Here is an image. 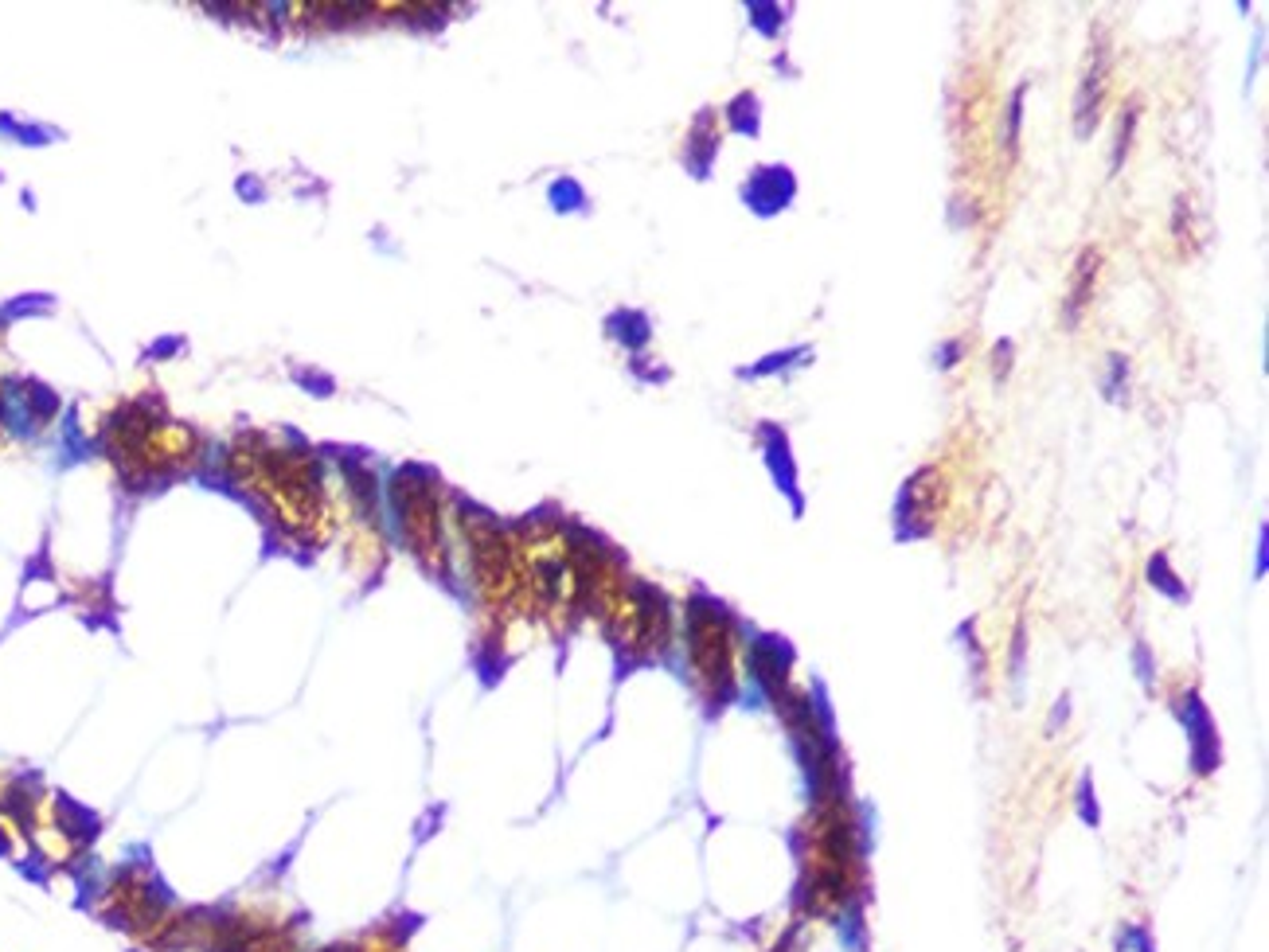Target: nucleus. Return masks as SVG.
Listing matches in <instances>:
<instances>
[{"mask_svg": "<svg viewBox=\"0 0 1269 952\" xmlns=\"http://www.w3.org/2000/svg\"><path fill=\"white\" fill-rule=\"evenodd\" d=\"M203 952H302V929L274 902H247L207 913Z\"/></svg>", "mask_w": 1269, "mask_h": 952, "instance_id": "obj_2", "label": "nucleus"}, {"mask_svg": "<svg viewBox=\"0 0 1269 952\" xmlns=\"http://www.w3.org/2000/svg\"><path fill=\"white\" fill-rule=\"evenodd\" d=\"M383 952H406V937H403V933H399V937H395V941H391V945H387Z\"/></svg>", "mask_w": 1269, "mask_h": 952, "instance_id": "obj_5", "label": "nucleus"}, {"mask_svg": "<svg viewBox=\"0 0 1269 952\" xmlns=\"http://www.w3.org/2000/svg\"><path fill=\"white\" fill-rule=\"evenodd\" d=\"M687 664L695 687L711 702H723L735 687V628L727 613L711 602L687 609Z\"/></svg>", "mask_w": 1269, "mask_h": 952, "instance_id": "obj_3", "label": "nucleus"}, {"mask_svg": "<svg viewBox=\"0 0 1269 952\" xmlns=\"http://www.w3.org/2000/svg\"><path fill=\"white\" fill-rule=\"evenodd\" d=\"M395 507H399V527H403L410 554L426 570L446 574L450 570V547H446V535H442V503L433 496L430 480L410 473L399 476L395 480Z\"/></svg>", "mask_w": 1269, "mask_h": 952, "instance_id": "obj_4", "label": "nucleus"}, {"mask_svg": "<svg viewBox=\"0 0 1269 952\" xmlns=\"http://www.w3.org/2000/svg\"><path fill=\"white\" fill-rule=\"evenodd\" d=\"M230 476L243 492L258 496L266 516L305 547H321L332 535V507L317 465L293 450H266V446H235Z\"/></svg>", "mask_w": 1269, "mask_h": 952, "instance_id": "obj_1", "label": "nucleus"}]
</instances>
